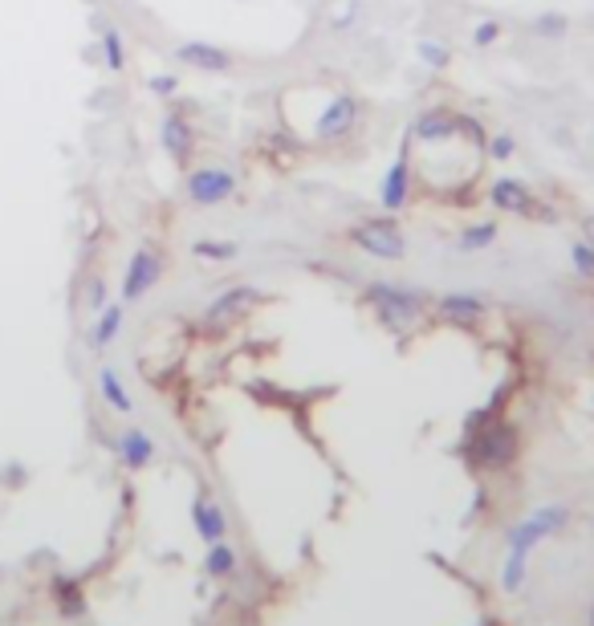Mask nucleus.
<instances>
[{"mask_svg": "<svg viewBox=\"0 0 594 626\" xmlns=\"http://www.w3.org/2000/svg\"><path fill=\"white\" fill-rule=\"evenodd\" d=\"M566 521H570V509L566 505H542L538 513H529L521 525L509 529V537H505L509 561H505V570H501V586L509 594L521 590V582H525V557H529V549L538 545V541H546L550 533L566 529Z\"/></svg>", "mask_w": 594, "mask_h": 626, "instance_id": "obj_1", "label": "nucleus"}, {"mask_svg": "<svg viewBox=\"0 0 594 626\" xmlns=\"http://www.w3.org/2000/svg\"><path fill=\"white\" fill-rule=\"evenodd\" d=\"M367 305L379 313V322L391 326V330H407L420 322V313L428 305V297L411 285H399V281H371L367 285Z\"/></svg>", "mask_w": 594, "mask_h": 626, "instance_id": "obj_2", "label": "nucleus"}, {"mask_svg": "<svg viewBox=\"0 0 594 626\" xmlns=\"http://www.w3.org/2000/svg\"><path fill=\"white\" fill-rule=\"evenodd\" d=\"M346 240L359 248V253L375 257V261H403L407 257V236L391 216H367L354 220L346 228Z\"/></svg>", "mask_w": 594, "mask_h": 626, "instance_id": "obj_3", "label": "nucleus"}, {"mask_svg": "<svg viewBox=\"0 0 594 626\" xmlns=\"http://www.w3.org/2000/svg\"><path fill=\"white\" fill-rule=\"evenodd\" d=\"M359 118H363V106H359V98L342 90V94L326 98V106L318 110V118H314V139H322V143L346 139L354 127H359Z\"/></svg>", "mask_w": 594, "mask_h": 626, "instance_id": "obj_4", "label": "nucleus"}, {"mask_svg": "<svg viewBox=\"0 0 594 626\" xmlns=\"http://www.w3.org/2000/svg\"><path fill=\"white\" fill-rule=\"evenodd\" d=\"M236 187H241V179H236L228 167H196L184 183V192L196 208H216V204L236 196Z\"/></svg>", "mask_w": 594, "mask_h": 626, "instance_id": "obj_5", "label": "nucleus"}, {"mask_svg": "<svg viewBox=\"0 0 594 626\" xmlns=\"http://www.w3.org/2000/svg\"><path fill=\"white\" fill-rule=\"evenodd\" d=\"M472 460L485 468H505L517 460V431L509 423H489L481 435H472Z\"/></svg>", "mask_w": 594, "mask_h": 626, "instance_id": "obj_6", "label": "nucleus"}, {"mask_svg": "<svg viewBox=\"0 0 594 626\" xmlns=\"http://www.w3.org/2000/svg\"><path fill=\"white\" fill-rule=\"evenodd\" d=\"M468 131H477V118H460V114H452V110H424V114H415V118H411L407 139L444 143V139H452V135H468Z\"/></svg>", "mask_w": 594, "mask_h": 626, "instance_id": "obj_7", "label": "nucleus"}, {"mask_svg": "<svg viewBox=\"0 0 594 626\" xmlns=\"http://www.w3.org/2000/svg\"><path fill=\"white\" fill-rule=\"evenodd\" d=\"M159 277H163V257L155 253L151 244L135 248L131 261H127V273H123V301L147 297V293L159 285Z\"/></svg>", "mask_w": 594, "mask_h": 626, "instance_id": "obj_8", "label": "nucleus"}, {"mask_svg": "<svg viewBox=\"0 0 594 626\" xmlns=\"http://www.w3.org/2000/svg\"><path fill=\"white\" fill-rule=\"evenodd\" d=\"M253 305H261V289H257V285H232L228 293H220V297L204 309V322H208V330H224V326H232V322H241Z\"/></svg>", "mask_w": 594, "mask_h": 626, "instance_id": "obj_9", "label": "nucleus"}, {"mask_svg": "<svg viewBox=\"0 0 594 626\" xmlns=\"http://www.w3.org/2000/svg\"><path fill=\"white\" fill-rule=\"evenodd\" d=\"M489 204H493L497 212H505V216H538V212H542L538 196H533V187H525V183L513 179V175H501V179L489 187Z\"/></svg>", "mask_w": 594, "mask_h": 626, "instance_id": "obj_10", "label": "nucleus"}, {"mask_svg": "<svg viewBox=\"0 0 594 626\" xmlns=\"http://www.w3.org/2000/svg\"><path fill=\"white\" fill-rule=\"evenodd\" d=\"M171 57L180 61V66H192V70H204V74H228L236 66V57L224 45H212V41H184V45H175Z\"/></svg>", "mask_w": 594, "mask_h": 626, "instance_id": "obj_11", "label": "nucleus"}, {"mask_svg": "<svg viewBox=\"0 0 594 626\" xmlns=\"http://www.w3.org/2000/svg\"><path fill=\"white\" fill-rule=\"evenodd\" d=\"M407 200H411V159H407V143H403L399 159L387 167V175L379 183V204H383L387 216H395V212L407 208Z\"/></svg>", "mask_w": 594, "mask_h": 626, "instance_id": "obj_12", "label": "nucleus"}, {"mask_svg": "<svg viewBox=\"0 0 594 626\" xmlns=\"http://www.w3.org/2000/svg\"><path fill=\"white\" fill-rule=\"evenodd\" d=\"M159 143L163 151L175 159V163H188L192 151H196V131H192V122H184L180 114H167L159 122Z\"/></svg>", "mask_w": 594, "mask_h": 626, "instance_id": "obj_13", "label": "nucleus"}, {"mask_svg": "<svg viewBox=\"0 0 594 626\" xmlns=\"http://www.w3.org/2000/svg\"><path fill=\"white\" fill-rule=\"evenodd\" d=\"M436 309H440V318L444 322H456V326H477L481 318H485V297H477V293H444L440 301H436Z\"/></svg>", "mask_w": 594, "mask_h": 626, "instance_id": "obj_14", "label": "nucleus"}, {"mask_svg": "<svg viewBox=\"0 0 594 626\" xmlns=\"http://www.w3.org/2000/svg\"><path fill=\"white\" fill-rule=\"evenodd\" d=\"M118 456H123V464L127 468H147L151 460H155V440H151V435L143 431V427H131V431H123V435H118Z\"/></svg>", "mask_w": 594, "mask_h": 626, "instance_id": "obj_15", "label": "nucleus"}, {"mask_svg": "<svg viewBox=\"0 0 594 626\" xmlns=\"http://www.w3.org/2000/svg\"><path fill=\"white\" fill-rule=\"evenodd\" d=\"M192 521H196V533H200L208 545L224 541L228 521H224V513H220V505H216L212 496H200V500H196V505H192Z\"/></svg>", "mask_w": 594, "mask_h": 626, "instance_id": "obj_16", "label": "nucleus"}, {"mask_svg": "<svg viewBox=\"0 0 594 626\" xmlns=\"http://www.w3.org/2000/svg\"><path fill=\"white\" fill-rule=\"evenodd\" d=\"M497 236H501V224L497 220H472L456 236V253H485V248L497 244Z\"/></svg>", "mask_w": 594, "mask_h": 626, "instance_id": "obj_17", "label": "nucleus"}, {"mask_svg": "<svg viewBox=\"0 0 594 626\" xmlns=\"http://www.w3.org/2000/svg\"><path fill=\"white\" fill-rule=\"evenodd\" d=\"M98 391H102V399L118 411V415H131L135 411V403H131V395H127V387H123V379L106 366V370H98Z\"/></svg>", "mask_w": 594, "mask_h": 626, "instance_id": "obj_18", "label": "nucleus"}, {"mask_svg": "<svg viewBox=\"0 0 594 626\" xmlns=\"http://www.w3.org/2000/svg\"><path fill=\"white\" fill-rule=\"evenodd\" d=\"M192 257L196 261H208V265H228L241 257V244L236 240H196L192 244Z\"/></svg>", "mask_w": 594, "mask_h": 626, "instance_id": "obj_19", "label": "nucleus"}, {"mask_svg": "<svg viewBox=\"0 0 594 626\" xmlns=\"http://www.w3.org/2000/svg\"><path fill=\"white\" fill-rule=\"evenodd\" d=\"M118 330H123V305H102V309H98V326H94L90 342H94L98 350H106V346L118 338Z\"/></svg>", "mask_w": 594, "mask_h": 626, "instance_id": "obj_20", "label": "nucleus"}, {"mask_svg": "<svg viewBox=\"0 0 594 626\" xmlns=\"http://www.w3.org/2000/svg\"><path fill=\"white\" fill-rule=\"evenodd\" d=\"M359 21H363V5H359V0H334V5H330V17H326L330 33H350Z\"/></svg>", "mask_w": 594, "mask_h": 626, "instance_id": "obj_21", "label": "nucleus"}, {"mask_svg": "<svg viewBox=\"0 0 594 626\" xmlns=\"http://www.w3.org/2000/svg\"><path fill=\"white\" fill-rule=\"evenodd\" d=\"M102 33V61H106V70H123L127 66V49H123V33H118L114 25H98Z\"/></svg>", "mask_w": 594, "mask_h": 626, "instance_id": "obj_22", "label": "nucleus"}, {"mask_svg": "<svg viewBox=\"0 0 594 626\" xmlns=\"http://www.w3.org/2000/svg\"><path fill=\"white\" fill-rule=\"evenodd\" d=\"M415 53H420V61L428 70H448L452 66V49L444 41H436V37H424L420 45H415Z\"/></svg>", "mask_w": 594, "mask_h": 626, "instance_id": "obj_23", "label": "nucleus"}, {"mask_svg": "<svg viewBox=\"0 0 594 626\" xmlns=\"http://www.w3.org/2000/svg\"><path fill=\"white\" fill-rule=\"evenodd\" d=\"M570 33V17L566 13H538L533 17V37H542V41H558Z\"/></svg>", "mask_w": 594, "mask_h": 626, "instance_id": "obj_24", "label": "nucleus"}, {"mask_svg": "<svg viewBox=\"0 0 594 626\" xmlns=\"http://www.w3.org/2000/svg\"><path fill=\"white\" fill-rule=\"evenodd\" d=\"M204 570L212 574V578H228L232 570H236V553L224 545V541H216V545H208V557H204Z\"/></svg>", "mask_w": 594, "mask_h": 626, "instance_id": "obj_25", "label": "nucleus"}, {"mask_svg": "<svg viewBox=\"0 0 594 626\" xmlns=\"http://www.w3.org/2000/svg\"><path fill=\"white\" fill-rule=\"evenodd\" d=\"M53 598H57V610H62V614H82L86 610V602H82V590L70 582V578H57L53 582Z\"/></svg>", "mask_w": 594, "mask_h": 626, "instance_id": "obj_26", "label": "nucleus"}, {"mask_svg": "<svg viewBox=\"0 0 594 626\" xmlns=\"http://www.w3.org/2000/svg\"><path fill=\"white\" fill-rule=\"evenodd\" d=\"M570 265H574L578 277L594 281V248H590L586 240H574V244H570Z\"/></svg>", "mask_w": 594, "mask_h": 626, "instance_id": "obj_27", "label": "nucleus"}, {"mask_svg": "<svg viewBox=\"0 0 594 626\" xmlns=\"http://www.w3.org/2000/svg\"><path fill=\"white\" fill-rule=\"evenodd\" d=\"M501 33H505V29H501V21H493V17H489V21H481L477 29H472V41H477V49H489V45H497V41H501Z\"/></svg>", "mask_w": 594, "mask_h": 626, "instance_id": "obj_28", "label": "nucleus"}, {"mask_svg": "<svg viewBox=\"0 0 594 626\" xmlns=\"http://www.w3.org/2000/svg\"><path fill=\"white\" fill-rule=\"evenodd\" d=\"M513 151H517L513 135H493L489 139V159H513Z\"/></svg>", "mask_w": 594, "mask_h": 626, "instance_id": "obj_29", "label": "nucleus"}, {"mask_svg": "<svg viewBox=\"0 0 594 626\" xmlns=\"http://www.w3.org/2000/svg\"><path fill=\"white\" fill-rule=\"evenodd\" d=\"M151 94H159V98H171L175 90H180V78H175V74H151Z\"/></svg>", "mask_w": 594, "mask_h": 626, "instance_id": "obj_30", "label": "nucleus"}, {"mask_svg": "<svg viewBox=\"0 0 594 626\" xmlns=\"http://www.w3.org/2000/svg\"><path fill=\"white\" fill-rule=\"evenodd\" d=\"M86 301H90V309H102L106 305V281H90V289H86Z\"/></svg>", "mask_w": 594, "mask_h": 626, "instance_id": "obj_31", "label": "nucleus"}, {"mask_svg": "<svg viewBox=\"0 0 594 626\" xmlns=\"http://www.w3.org/2000/svg\"><path fill=\"white\" fill-rule=\"evenodd\" d=\"M578 240H586V244L594 248V216H582V220H578Z\"/></svg>", "mask_w": 594, "mask_h": 626, "instance_id": "obj_32", "label": "nucleus"}, {"mask_svg": "<svg viewBox=\"0 0 594 626\" xmlns=\"http://www.w3.org/2000/svg\"><path fill=\"white\" fill-rule=\"evenodd\" d=\"M586 622H590V626H594V602H590V618H586Z\"/></svg>", "mask_w": 594, "mask_h": 626, "instance_id": "obj_33", "label": "nucleus"}]
</instances>
